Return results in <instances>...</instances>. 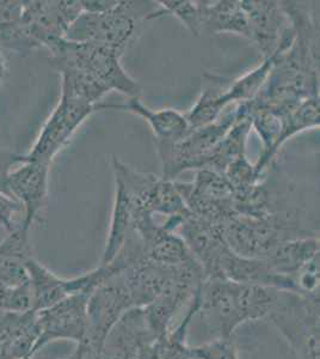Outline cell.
I'll list each match as a JSON object with an SVG mask.
<instances>
[{"instance_id": "obj_12", "label": "cell", "mask_w": 320, "mask_h": 359, "mask_svg": "<svg viewBox=\"0 0 320 359\" xmlns=\"http://www.w3.org/2000/svg\"><path fill=\"white\" fill-rule=\"evenodd\" d=\"M89 297L90 294H71L43 311H36L40 332L36 353L57 340L81 343L88 328Z\"/></svg>"}, {"instance_id": "obj_22", "label": "cell", "mask_w": 320, "mask_h": 359, "mask_svg": "<svg viewBox=\"0 0 320 359\" xmlns=\"http://www.w3.org/2000/svg\"><path fill=\"white\" fill-rule=\"evenodd\" d=\"M203 78L206 86L203 88L201 96L194 107L186 114L190 128H197L215 123L228 108L223 102L226 78L215 77L208 74H204Z\"/></svg>"}, {"instance_id": "obj_3", "label": "cell", "mask_w": 320, "mask_h": 359, "mask_svg": "<svg viewBox=\"0 0 320 359\" xmlns=\"http://www.w3.org/2000/svg\"><path fill=\"white\" fill-rule=\"evenodd\" d=\"M150 1H116L101 13H83L69 29L66 39L106 46L123 55L138 25L157 10Z\"/></svg>"}, {"instance_id": "obj_1", "label": "cell", "mask_w": 320, "mask_h": 359, "mask_svg": "<svg viewBox=\"0 0 320 359\" xmlns=\"http://www.w3.org/2000/svg\"><path fill=\"white\" fill-rule=\"evenodd\" d=\"M280 290L233 282L204 279L195 294L197 314L216 338H233L245 323L267 318Z\"/></svg>"}, {"instance_id": "obj_15", "label": "cell", "mask_w": 320, "mask_h": 359, "mask_svg": "<svg viewBox=\"0 0 320 359\" xmlns=\"http://www.w3.org/2000/svg\"><path fill=\"white\" fill-rule=\"evenodd\" d=\"M39 334L36 311H0V359L33 358Z\"/></svg>"}, {"instance_id": "obj_27", "label": "cell", "mask_w": 320, "mask_h": 359, "mask_svg": "<svg viewBox=\"0 0 320 359\" xmlns=\"http://www.w3.org/2000/svg\"><path fill=\"white\" fill-rule=\"evenodd\" d=\"M0 226L8 233L25 226V208L13 196L0 191Z\"/></svg>"}, {"instance_id": "obj_2", "label": "cell", "mask_w": 320, "mask_h": 359, "mask_svg": "<svg viewBox=\"0 0 320 359\" xmlns=\"http://www.w3.org/2000/svg\"><path fill=\"white\" fill-rule=\"evenodd\" d=\"M54 69H74L108 91H118L128 97H140L141 88L121 65V54L106 46L61 40L48 50Z\"/></svg>"}, {"instance_id": "obj_28", "label": "cell", "mask_w": 320, "mask_h": 359, "mask_svg": "<svg viewBox=\"0 0 320 359\" xmlns=\"http://www.w3.org/2000/svg\"><path fill=\"white\" fill-rule=\"evenodd\" d=\"M18 163H20V155L5 149H0V191L6 193L8 196H10L8 189V172H11L13 168L16 167Z\"/></svg>"}, {"instance_id": "obj_30", "label": "cell", "mask_w": 320, "mask_h": 359, "mask_svg": "<svg viewBox=\"0 0 320 359\" xmlns=\"http://www.w3.org/2000/svg\"><path fill=\"white\" fill-rule=\"evenodd\" d=\"M6 287H4V286L0 285V306H1V301H3V298H4L5 292H6Z\"/></svg>"}, {"instance_id": "obj_13", "label": "cell", "mask_w": 320, "mask_h": 359, "mask_svg": "<svg viewBox=\"0 0 320 359\" xmlns=\"http://www.w3.org/2000/svg\"><path fill=\"white\" fill-rule=\"evenodd\" d=\"M49 164L20 161L8 172V189L25 208V226L32 229L34 223H41L49 201Z\"/></svg>"}, {"instance_id": "obj_10", "label": "cell", "mask_w": 320, "mask_h": 359, "mask_svg": "<svg viewBox=\"0 0 320 359\" xmlns=\"http://www.w3.org/2000/svg\"><path fill=\"white\" fill-rule=\"evenodd\" d=\"M130 292L121 273L113 274L90 294L88 328L83 345L98 346L127 311L133 309Z\"/></svg>"}, {"instance_id": "obj_25", "label": "cell", "mask_w": 320, "mask_h": 359, "mask_svg": "<svg viewBox=\"0 0 320 359\" xmlns=\"http://www.w3.org/2000/svg\"><path fill=\"white\" fill-rule=\"evenodd\" d=\"M159 8L151 15L148 20H154L165 15L177 17L183 25L194 36H200L202 33V22L197 1H158Z\"/></svg>"}, {"instance_id": "obj_14", "label": "cell", "mask_w": 320, "mask_h": 359, "mask_svg": "<svg viewBox=\"0 0 320 359\" xmlns=\"http://www.w3.org/2000/svg\"><path fill=\"white\" fill-rule=\"evenodd\" d=\"M242 5L250 23V41L257 46L264 59L284 53L292 46L282 45L292 22L281 1L243 0Z\"/></svg>"}, {"instance_id": "obj_4", "label": "cell", "mask_w": 320, "mask_h": 359, "mask_svg": "<svg viewBox=\"0 0 320 359\" xmlns=\"http://www.w3.org/2000/svg\"><path fill=\"white\" fill-rule=\"evenodd\" d=\"M319 294L280 290L267 315L296 359H319Z\"/></svg>"}, {"instance_id": "obj_23", "label": "cell", "mask_w": 320, "mask_h": 359, "mask_svg": "<svg viewBox=\"0 0 320 359\" xmlns=\"http://www.w3.org/2000/svg\"><path fill=\"white\" fill-rule=\"evenodd\" d=\"M197 314L195 298L189 303L187 314L174 330L158 340L151 348L147 359H193L190 346H188L187 335L191 321Z\"/></svg>"}, {"instance_id": "obj_20", "label": "cell", "mask_w": 320, "mask_h": 359, "mask_svg": "<svg viewBox=\"0 0 320 359\" xmlns=\"http://www.w3.org/2000/svg\"><path fill=\"white\" fill-rule=\"evenodd\" d=\"M133 199L120 180L115 177V199L110 221L109 233L103 252L101 265L113 262L130 233L133 216Z\"/></svg>"}, {"instance_id": "obj_16", "label": "cell", "mask_w": 320, "mask_h": 359, "mask_svg": "<svg viewBox=\"0 0 320 359\" xmlns=\"http://www.w3.org/2000/svg\"><path fill=\"white\" fill-rule=\"evenodd\" d=\"M30 229H17L0 242V285L13 289L29 283L28 262L34 257Z\"/></svg>"}, {"instance_id": "obj_11", "label": "cell", "mask_w": 320, "mask_h": 359, "mask_svg": "<svg viewBox=\"0 0 320 359\" xmlns=\"http://www.w3.org/2000/svg\"><path fill=\"white\" fill-rule=\"evenodd\" d=\"M133 206L130 228L140 242L144 260L167 266L194 262L195 257L179 233L158 224L147 208L134 203Z\"/></svg>"}, {"instance_id": "obj_5", "label": "cell", "mask_w": 320, "mask_h": 359, "mask_svg": "<svg viewBox=\"0 0 320 359\" xmlns=\"http://www.w3.org/2000/svg\"><path fill=\"white\" fill-rule=\"evenodd\" d=\"M215 123L191 128L174 144L155 143L162 162V179L174 181L183 172L196 169L200 159L211 151L225 138L240 118L238 104H232Z\"/></svg>"}, {"instance_id": "obj_9", "label": "cell", "mask_w": 320, "mask_h": 359, "mask_svg": "<svg viewBox=\"0 0 320 359\" xmlns=\"http://www.w3.org/2000/svg\"><path fill=\"white\" fill-rule=\"evenodd\" d=\"M84 13L83 1H25L23 30L30 50L50 49L65 40L69 29Z\"/></svg>"}, {"instance_id": "obj_26", "label": "cell", "mask_w": 320, "mask_h": 359, "mask_svg": "<svg viewBox=\"0 0 320 359\" xmlns=\"http://www.w3.org/2000/svg\"><path fill=\"white\" fill-rule=\"evenodd\" d=\"M193 359H239L233 338H215L199 346L190 347Z\"/></svg>"}, {"instance_id": "obj_17", "label": "cell", "mask_w": 320, "mask_h": 359, "mask_svg": "<svg viewBox=\"0 0 320 359\" xmlns=\"http://www.w3.org/2000/svg\"><path fill=\"white\" fill-rule=\"evenodd\" d=\"M108 109H123L144 118L153 131L155 143H177L191 130L186 114L176 109L152 111L141 102L140 97L128 98L123 104L108 103Z\"/></svg>"}, {"instance_id": "obj_24", "label": "cell", "mask_w": 320, "mask_h": 359, "mask_svg": "<svg viewBox=\"0 0 320 359\" xmlns=\"http://www.w3.org/2000/svg\"><path fill=\"white\" fill-rule=\"evenodd\" d=\"M233 206L237 216L250 218H269L277 212L272 192L265 184H256L247 187L235 189Z\"/></svg>"}, {"instance_id": "obj_21", "label": "cell", "mask_w": 320, "mask_h": 359, "mask_svg": "<svg viewBox=\"0 0 320 359\" xmlns=\"http://www.w3.org/2000/svg\"><path fill=\"white\" fill-rule=\"evenodd\" d=\"M147 208L150 212L158 213L167 218H184L190 212L183 201L174 181L154 176L140 203H134Z\"/></svg>"}, {"instance_id": "obj_18", "label": "cell", "mask_w": 320, "mask_h": 359, "mask_svg": "<svg viewBox=\"0 0 320 359\" xmlns=\"http://www.w3.org/2000/svg\"><path fill=\"white\" fill-rule=\"evenodd\" d=\"M318 255L319 238L314 235L282 242L267 254L263 260L272 273L277 277L292 280L295 284L296 274L308 262Z\"/></svg>"}, {"instance_id": "obj_29", "label": "cell", "mask_w": 320, "mask_h": 359, "mask_svg": "<svg viewBox=\"0 0 320 359\" xmlns=\"http://www.w3.org/2000/svg\"><path fill=\"white\" fill-rule=\"evenodd\" d=\"M5 74H6V60H5L4 49L0 45V86L4 81Z\"/></svg>"}, {"instance_id": "obj_7", "label": "cell", "mask_w": 320, "mask_h": 359, "mask_svg": "<svg viewBox=\"0 0 320 359\" xmlns=\"http://www.w3.org/2000/svg\"><path fill=\"white\" fill-rule=\"evenodd\" d=\"M104 109H108V103L90 104L61 94L59 102L46 120L33 147L25 155H20V162L34 161L52 165L57 154L71 142L86 118Z\"/></svg>"}, {"instance_id": "obj_6", "label": "cell", "mask_w": 320, "mask_h": 359, "mask_svg": "<svg viewBox=\"0 0 320 359\" xmlns=\"http://www.w3.org/2000/svg\"><path fill=\"white\" fill-rule=\"evenodd\" d=\"M295 222L276 213L269 218L237 216L228 222L223 238L239 257L264 259L284 241L306 237Z\"/></svg>"}, {"instance_id": "obj_8", "label": "cell", "mask_w": 320, "mask_h": 359, "mask_svg": "<svg viewBox=\"0 0 320 359\" xmlns=\"http://www.w3.org/2000/svg\"><path fill=\"white\" fill-rule=\"evenodd\" d=\"M157 338L142 308L127 311L98 346L77 344L65 359H147Z\"/></svg>"}, {"instance_id": "obj_19", "label": "cell", "mask_w": 320, "mask_h": 359, "mask_svg": "<svg viewBox=\"0 0 320 359\" xmlns=\"http://www.w3.org/2000/svg\"><path fill=\"white\" fill-rule=\"evenodd\" d=\"M202 33L238 34L250 40V23L242 1H197Z\"/></svg>"}]
</instances>
